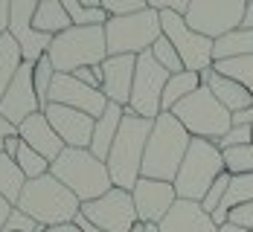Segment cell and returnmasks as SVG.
Wrapping results in <instances>:
<instances>
[{"instance_id":"obj_47","label":"cell","mask_w":253,"mask_h":232,"mask_svg":"<svg viewBox=\"0 0 253 232\" xmlns=\"http://www.w3.org/2000/svg\"><path fill=\"white\" fill-rule=\"evenodd\" d=\"M73 224H76V227H79V232H102L99 227H93V224H90V221H87V218H84L82 212H79V215H76V221H73Z\"/></svg>"},{"instance_id":"obj_11","label":"cell","mask_w":253,"mask_h":232,"mask_svg":"<svg viewBox=\"0 0 253 232\" xmlns=\"http://www.w3.org/2000/svg\"><path fill=\"white\" fill-rule=\"evenodd\" d=\"M172 73H166L157 61H154L152 52H143L137 55V67H134V84H131V99L128 107L131 113L137 116H146V119H157L163 113V87L169 81Z\"/></svg>"},{"instance_id":"obj_8","label":"cell","mask_w":253,"mask_h":232,"mask_svg":"<svg viewBox=\"0 0 253 232\" xmlns=\"http://www.w3.org/2000/svg\"><path fill=\"white\" fill-rule=\"evenodd\" d=\"M157 38H163V26H160V12L154 9L108 18L105 24L108 55H143L157 44Z\"/></svg>"},{"instance_id":"obj_27","label":"cell","mask_w":253,"mask_h":232,"mask_svg":"<svg viewBox=\"0 0 253 232\" xmlns=\"http://www.w3.org/2000/svg\"><path fill=\"white\" fill-rule=\"evenodd\" d=\"M24 186H26V177H24V171L18 168V163H15L12 157L0 154V195H3L12 206H18Z\"/></svg>"},{"instance_id":"obj_52","label":"cell","mask_w":253,"mask_h":232,"mask_svg":"<svg viewBox=\"0 0 253 232\" xmlns=\"http://www.w3.org/2000/svg\"><path fill=\"white\" fill-rule=\"evenodd\" d=\"M131 232H146V227H143V224H137V227H134Z\"/></svg>"},{"instance_id":"obj_14","label":"cell","mask_w":253,"mask_h":232,"mask_svg":"<svg viewBox=\"0 0 253 232\" xmlns=\"http://www.w3.org/2000/svg\"><path fill=\"white\" fill-rule=\"evenodd\" d=\"M35 6H38V0H12V15H9V35L15 38L24 61H29V64L44 58L52 44L50 35H41L32 24Z\"/></svg>"},{"instance_id":"obj_39","label":"cell","mask_w":253,"mask_h":232,"mask_svg":"<svg viewBox=\"0 0 253 232\" xmlns=\"http://www.w3.org/2000/svg\"><path fill=\"white\" fill-rule=\"evenodd\" d=\"M146 3H149V9H154V12H177V15H186V9H189L192 0H146Z\"/></svg>"},{"instance_id":"obj_16","label":"cell","mask_w":253,"mask_h":232,"mask_svg":"<svg viewBox=\"0 0 253 232\" xmlns=\"http://www.w3.org/2000/svg\"><path fill=\"white\" fill-rule=\"evenodd\" d=\"M44 116L50 119L52 131L61 136V142L67 148H90V139H93V128H96V119L82 113L76 107H64V104H47L44 107Z\"/></svg>"},{"instance_id":"obj_35","label":"cell","mask_w":253,"mask_h":232,"mask_svg":"<svg viewBox=\"0 0 253 232\" xmlns=\"http://www.w3.org/2000/svg\"><path fill=\"white\" fill-rule=\"evenodd\" d=\"M253 142V128L251 125H230V131L215 142L221 151H227V148H239V145H251Z\"/></svg>"},{"instance_id":"obj_34","label":"cell","mask_w":253,"mask_h":232,"mask_svg":"<svg viewBox=\"0 0 253 232\" xmlns=\"http://www.w3.org/2000/svg\"><path fill=\"white\" fill-rule=\"evenodd\" d=\"M149 52L154 55V61H157L166 73H172V76L186 70V67H183V61H180V55H177V50L169 44V41H166V38H157V44H154Z\"/></svg>"},{"instance_id":"obj_12","label":"cell","mask_w":253,"mask_h":232,"mask_svg":"<svg viewBox=\"0 0 253 232\" xmlns=\"http://www.w3.org/2000/svg\"><path fill=\"white\" fill-rule=\"evenodd\" d=\"M82 215L99 227L102 232H131L140 221H137V209H134V198L126 189H111L96 200L82 203Z\"/></svg>"},{"instance_id":"obj_37","label":"cell","mask_w":253,"mask_h":232,"mask_svg":"<svg viewBox=\"0 0 253 232\" xmlns=\"http://www.w3.org/2000/svg\"><path fill=\"white\" fill-rule=\"evenodd\" d=\"M102 9L108 12V18H120V15H134L149 9L146 0H102Z\"/></svg>"},{"instance_id":"obj_20","label":"cell","mask_w":253,"mask_h":232,"mask_svg":"<svg viewBox=\"0 0 253 232\" xmlns=\"http://www.w3.org/2000/svg\"><path fill=\"white\" fill-rule=\"evenodd\" d=\"M160 232H218V227L212 224L210 212H204L201 203L195 200H180L172 206V212L163 218V224L157 227Z\"/></svg>"},{"instance_id":"obj_44","label":"cell","mask_w":253,"mask_h":232,"mask_svg":"<svg viewBox=\"0 0 253 232\" xmlns=\"http://www.w3.org/2000/svg\"><path fill=\"white\" fill-rule=\"evenodd\" d=\"M230 122H233V125H251V128H253V104L248 107V110L233 113V116H230Z\"/></svg>"},{"instance_id":"obj_51","label":"cell","mask_w":253,"mask_h":232,"mask_svg":"<svg viewBox=\"0 0 253 232\" xmlns=\"http://www.w3.org/2000/svg\"><path fill=\"white\" fill-rule=\"evenodd\" d=\"M82 6H87V9H102V0H79Z\"/></svg>"},{"instance_id":"obj_46","label":"cell","mask_w":253,"mask_h":232,"mask_svg":"<svg viewBox=\"0 0 253 232\" xmlns=\"http://www.w3.org/2000/svg\"><path fill=\"white\" fill-rule=\"evenodd\" d=\"M12 203H9V200H6V198H3V195H0V232L6 230V221H9V215H12Z\"/></svg>"},{"instance_id":"obj_21","label":"cell","mask_w":253,"mask_h":232,"mask_svg":"<svg viewBox=\"0 0 253 232\" xmlns=\"http://www.w3.org/2000/svg\"><path fill=\"white\" fill-rule=\"evenodd\" d=\"M201 84H207V87L212 90V96L224 104L230 113L248 110V107L253 104L251 90H245L239 81H233V78H227V76H218L215 70H204L201 73Z\"/></svg>"},{"instance_id":"obj_53","label":"cell","mask_w":253,"mask_h":232,"mask_svg":"<svg viewBox=\"0 0 253 232\" xmlns=\"http://www.w3.org/2000/svg\"><path fill=\"white\" fill-rule=\"evenodd\" d=\"M38 3H41V0H38Z\"/></svg>"},{"instance_id":"obj_4","label":"cell","mask_w":253,"mask_h":232,"mask_svg":"<svg viewBox=\"0 0 253 232\" xmlns=\"http://www.w3.org/2000/svg\"><path fill=\"white\" fill-rule=\"evenodd\" d=\"M15 209L26 212L41 227H55V224H73L82 212V200L52 174H44L38 180H26Z\"/></svg>"},{"instance_id":"obj_9","label":"cell","mask_w":253,"mask_h":232,"mask_svg":"<svg viewBox=\"0 0 253 232\" xmlns=\"http://www.w3.org/2000/svg\"><path fill=\"white\" fill-rule=\"evenodd\" d=\"M160 26H163V38L177 50L186 70H195V73L212 70V64H215V58H212L215 41H210V38L198 35L195 29H189L186 18L177 15V12H160Z\"/></svg>"},{"instance_id":"obj_50","label":"cell","mask_w":253,"mask_h":232,"mask_svg":"<svg viewBox=\"0 0 253 232\" xmlns=\"http://www.w3.org/2000/svg\"><path fill=\"white\" fill-rule=\"evenodd\" d=\"M218 232H251V230H245V227H239V224H233V221H227L224 227H218Z\"/></svg>"},{"instance_id":"obj_2","label":"cell","mask_w":253,"mask_h":232,"mask_svg":"<svg viewBox=\"0 0 253 232\" xmlns=\"http://www.w3.org/2000/svg\"><path fill=\"white\" fill-rule=\"evenodd\" d=\"M152 128H154V119H146V116H137V113L126 110L120 133H117V139H114V145L108 151V160H105L108 174H111V180H114L117 189L131 192L137 186Z\"/></svg>"},{"instance_id":"obj_19","label":"cell","mask_w":253,"mask_h":232,"mask_svg":"<svg viewBox=\"0 0 253 232\" xmlns=\"http://www.w3.org/2000/svg\"><path fill=\"white\" fill-rule=\"evenodd\" d=\"M18 136H21L24 145H29L32 151H38V154L44 157V160H50V163L67 148V145L61 142V136L52 131L50 119L44 116V110H38V113H32L29 119H24V122L18 125Z\"/></svg>"},{"instance_id":"obj_10","label":"cell","mask_w":253,"mask_h":232,"mask_svg":"<svg viewBox=\"0 0 253 232\" xmlns=\"http://www.w3.org/2000/svg\"><path fill=\"white\" fill-rule=\"evenodd\" d=\"M245 6L248 0H192L186 9V24L195 29L198 35L218 41L221 35L236 32L245 18Z\"/></svg>"},{"instance_id":"obj_1","label":"cell","mask_w":253,"mask_h":232,"mask_svg":"<svg viewBox=\"0 0 253 232\" xmlns=\"http://www.w3.org/2000/svg\"><path fill=\"white\" fill-rule=\"evenodd\" d=\"M189 145H192L189 131L183 128L172 113H160L154 119V128L149 133V142H146V157H143L140 177L175 183Z\"/></svg>"},{"instance_id":"obj_31","label":"cell","mask_w":253,"mask_h":232,"mask_svg":"<svg viewBox=\"0 0 253 232\" xmlns=\"http://www.w3.org/2000/svg\"><path fill=\"white\" fill-rule=\"evenodd\" d=\"M52 78H55V67L52 61L44 55L32 64V81H35V93H38V102H41V110L50 104V87H52Z\"/></svg>"},{"instance_id":"obj_22","label":"cell","mask_w":253,"mask_h":232,"mask_svg":"<svg viewBox=\"0 0 253 232\" xmlns=\"http://www.w3.org/2000/svg\"><path fill=\"white\" fill-rule=\"evenodd\" d=\"M123 116H126V107L108 102L105 113L96 119V128H93V139H90V154L99 157V160H108V151L120 133V125H123Z\"/></svg>"},{"instance_id":"obj_36","label":"cell","mask_w":253,"mask_h":232,"mask_svg":"<svg viewBox=\"0 0 253 232\" xmlns=\"http://www.w3.org/2000/svg\"><path fill=\"white\" fill-rule=\"evenodd\" d=\"M230 171H224L218 180L210 186V192L204 195V200H201V206H204V212H212V209H218L221 206V200H224V195H227V186H230Z\"/></svg>"},{"instance_id":"obj_13","label":"cell","mask_w":253,"mask_h":232,"mask_svg":"<svg viewBox=\"0 0 253 232\" xmlns=\"http://www.w3.org/2000/svg\"><path fill=\"white\" fill-rule=\"evenodd\" d=\"M131 198H134V209H137V221L143 227H160L163 218L177 203L175 183L152 180V177H140L137 186L131 189Z\"/></svg>"},{"instance_id":"obj_26","label":"cell","mask_w":253,"mask_h":232,"mask_svg":"<svg viewBox=\"0 0 253 232\" xmlns=\"http://www.w3.org/2000/svg\"><path fill=\"white\" fill-rule=\"evenodd\" d=\"M21 67H24V55L18 50L15 38L6 32V35L0 38V99H3V93L9 90V84L15 81V76H18Z\"/></svg>"},{"instance_id":"obj_25","label":"cell","mask_w":253,"mask_h":232,"mask_svg":"<svg viewBox=\"0 0 253 232\" xmlns=\"http://www.w3.org/2000/svg\"><path fill=\"white\" fill-rule=\"evenodd\" d=\"M242 55H253V29H236L227 32L215 41L212 47V58L215 61H227V58H242Z\"/></svg>"},{"instance_id":"obj_42","label":"cell","mask_w":253,"mask_h":232,"mask_svg":"<svg viewBox=\"0 0 253 232\" xmlns=\"http://www.w3.org/2000/svg\"><path fill=\"white\" fill-rule=\"evenodd\" d=\"M15 133H18V125H12L6 116H0V154H3L6 139H9V136H15Z\"/></svg>"},{"instance_id":"obj_38","label":"cell","mask_w":253,"mask_h":232,"mask_svg":"<svg viewBox=\"0 0 253 232\" xmlns=\"http://www.w3.org/2000/svg\"><path fill=\"white\" fill-rule=\"evenodd\" d=\"M44 227L38 224V221H32L26 212L21 209H12V215H9V221H6V230L3 232H41Z\"/></svg>"},{"instance_id":"obj_54","label":"cell","mask_w":253,"mask_h":232,"mask_svg":"<svg viewBox=\"0 0 253 232\" xmlns=\"http://www.w3.org/2000/svg\"><path fill=\"white\" fill-rule=\"evenodd\" d=\"M251 3H253V0H251Z\"/></svg>"},{"instance_id":"obj_5","label":"cell","mask_w":253,"mask_h":232,"mask_svg":"<svg viewBox=\"0 0 253 232\" xmlns=\"http://www.w3.org/2000/svg\"><path fill=\"white\" fill-rule=\"evenodd\" d=\"M47 58L52 61L55 73H76L82 67H99L108 58L105 26H70L55 35Z\"/></svg>"},{"instance_id":"obj_43","label":"cell","mask_w":253,"mask_h":232,"mask_svg":"<svg viewBox=\"0 0 253 232\" xmlns=\"http://www.w3.org/2000/svg\"><path fill=\"white\" fill-rule=\"evenodd\" d=\"M9 15H12V0H0V38L9 32Z\"/></svg>"},{"instance_id":"obj_18","label":"cell","mask_w":253,"mask_h":232,"mask_svg":"<svg viewBox=\"0 0 253 232\" xmlns=\"http://www.w3.org/2000/svg\"><path fill=\"white\" fill-rule=\"evenodd\" d=\"M99 67H102V93H105V99L120 104V107H128L137 55H108Z\"/></svg>"},{"instance_id":"obj_30","label":"cell","mask_w":253,"mask_h":232,"mask_svg":"<svg viewBox=\"0 0 253 232\" xmlns=\"http://www.w3.org/2000/svg\"><path fill=\"white\" fill-rule=\"evenodd\" d=\"M61 6H64V12H67V18H70L73 26H105L108 24V12L105 9H87L79 0H61Z\"/></svg>"},{"instance_id":"obj_45","label":"cell","mask_w":253,"mask_h":232,"mask_svg":"<svg viewBox=\"0 0 253 232\" xmlns=\"http://www.w3.org/2000/svg\"><path fill=\"white\" fill-rule=\"evenodd\" d=\"M18 151H21V136L15 133V136H9V139H6V145H3V154L12 157V160H18Z\"/></svg>"},{"instance_id":"obj_23","label":"cell","mask_w":253,"mask_h":232,"mask_svg":"<svg viewBox=\"0 0 253 232\" xmlns=\"http://www.w3.org/2000/svg\"><path fill=\"white\" fill-rule=\"evenodd\" d=\"M32 24L35 29L41 32V35H61L64 29H70V18H67V12H64V6H61V0H41L38 6H35V15H32Z\"/></svg>"},{"instance_id":"obj_28","label":"cell","mask_w":253,"mask_h":232,"mask_svg":"<svg viewBox=\"0 0 253 232\" xmlns=\"http://www.w3.org/2000/svg\"><path fill=\"white\" fill-rule=\"evenodd\" d=\"M212 70L218 76H227L233 81H239L245 90H251L253 96V55H242V58H227V61H215Z\"/></svg>"},{"instance_id":"obj_24","label":"cell","mask_w":253,"mask_h":232,"mask_svg":"<svg viewBox=\"0 0 253 232\" xmlns=\"http://www.w3.org/2000/svg\"><path fill=\"white\" fill-rule=\"evenodd\" d=\"M198 87H201V73H195V70H183V73L169 76L166 87H163V102H160L163 113H169L177 102H183L186 96H192Z\"/></svg>"},{"instance_id":"obj_15","label":"cell","mask_w":253,"mask_h":232,"mask_svg":"<svg viewBox=\"0 0 253 232\" xmlns=\"http://www.w3.org/2000/svg\"><path fill=\"white\" fill-rule=\"evenodd\" d=\"M50 102L64 104V107H76V110L93 116V119H99L105 113V107H108V99H105L102 90H93V87L82 84L70 73H55L52 87H50Z\"/></svg>"},{"instance_id":"obj_48","label":"cell","mask_w":253,"mask_h":232,"mask_svg":"<svg viewBox=\"0 0 253 232\" xmlns=\"http://www.w3.org/2000/svg\"><path fill=\"white\" fill-rule=\"evenodd\" d=\"M239 29H253V3L248 0V6H245V18H242V26Z\"/></svg>"},{"instance_id":"obj_41","label":"cell","mask_w":253,"mask_h":232,"mask_svg":"<svg viewBox=\"0 0 253 232\" xmlns=\"http://www.w3.org/2000/svg\"><path fill=\"white\" fill-rule=\"evenodd\" d=\"M230 221L239 224V227H245V230H253V200L251 203H245V206L233 209V212H230Z\"/></svg>"},{"instance_id":"obj_33","label":"cell","mask_w":253,"mask_h":232,"mask_svg":"<svg viewBox=\"0 0 253 232\" xmlns=\"http://www.w3.org/2000/svg\"><path fill=\"white\" fill-rule=\"evenodd\" d=\"M224 168L230 174H253V142L224 151Z\"/></svg>"},{"instance_id":"obj_49","label":"cell","mask_w":253,"mask_h":232,"mask_svg":"<svg viewBox=\"0 0 253 232\" xmlns=\"http://www.w3.org/2000/svg\"><path fill=\"white\" fill-rule=\"evenodd\" d=\"M41 232H79L76 224H55V227H44Z\"/></svg>"},{"instance_id":"obj_29","label":"cell","mask_w":253,"mask_h":232,"mask_svg":"<svg viewBox=\"0 0 253 232\" xmlns=\"http://www.w3.org/2000/svg\"><path fill=\"white\" fill-rule=\"evenodd\" d=\"M251 200H253V174H233L221 206L227 209V212H233L236 206H245Z\"/></svg>"},{"instance_id":"obj_3","label":"cell","mask_w":253,"mask_h":232,"mask_svg":"<svg viewBox=\"0 0 253 232\" xmlns=\"http://www.w3.org/2000/svg\"><path fill=\"white\" fill-rule=\"evenodd\" d=\"M50 174L58 183H64L82 203L96 200L105 192L114 189V180L108 174L105 160L90 154V148H64L50 163Z\"/></svg>"},{"instance_id":"obj_32","label":"cell","mask_w":253,"mask_h":232,"mask_svg":"<svg viewBox=\"0 0 253 232\" xmlns=\"http://www.w3.org/2000/svg\"><path fill=\"white\" fill-rule=\"evenodd\" d=\"M15 163H18V168L24 171L26 180H38V177L50 174V160H44L38 151H32L24 142H21V151H18V160H15Z\"/></svg>"},{"instance_id":"obj_40","label":"cell","mask_w":253,"mask_h":232,"mask_svg":"<svg viewBox=\"0 0 253 232\" xmlns=\"http://www.w3.org/2000/svg\"><path fill=\"white\" fill-rule=\"evenodd\" d=\"M70 76H76L82 84H87L93 90H102V67H82V70L70 73Z\"/></svg>"},{"instance_id":"obj_17","label":"cell","mask_w":253,"mask_h":232,"mask_svg":"<svg viewBox=\"0 0 253 232\" xmlns=\"http://www.w3.org/2000/svg\"><path fill=\"white\" fill-rule=\"evenodd\" d=\"M41 110L38 93H35V81H32V64L24 61V67L18 70L15 81L9 84V90L0 99V116H6L12 125H21L32 113Z\"/></svg>"},{"instance_id":"obj_7","label":"cell","mask_w":253,"mask_h":232,"mask_svg":"<svg viewBox=\"0 0 253 232\" xmlns=\"http://www.w3.org/2000/svg\"><path fill=\"white\" fill-rule=\"evenodd\" d=\"M169 113L189 131L192 139L218 142V139L230 131V125H233V122H230L233 113L212 96V90H210L207 84H201V87H198L192 96H186L183 102H177Z\"/></svg>"},{"instance_id":"obj_6","label":"cell","mask_w":253,"mask_h":232,"mask_svg":"<svg viewBox=\"0 0 253 232\" xmlns=\"http://www.w3.org/2000/svg\"><path fill=\"white\" fill-rule=\"evenodd\" d=\"M224 151L210 139H192L189 151L180 163V171L175 177V192L180 200L201 203L210 186L224 174Z\"/></svg>"},{"instance_id":"obj_55","label":"cell","mask_w":253,"mask_h":232,"mask_svg":"<svg viewBox=\"0 0 253 232\" xmlns=\"http://www.w3.org/2000/svg\"><path fill=\"white\" fill-rule=\"evenodd\" d=\"M251 232H253V230H251Z\"/></svg>"}]
</instances>
